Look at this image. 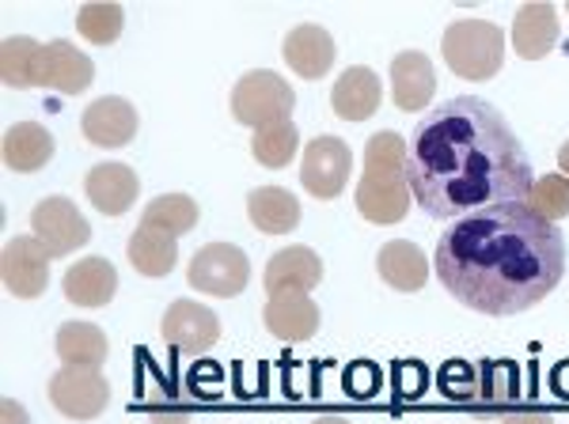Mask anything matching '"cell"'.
<instances>
[{"label": "cell", "instance_id": "6da1fadb", "mask_svg": "<svg viewBox=\"0 0 569 424\" xmlns=\"http://www.w3.org/2000/svg\"><path fill=\"white\" fill-rule=\"evenodd\" d=\"M407 179L418 205L437 220L528 201L531 160L498 107L456 95L429 110L415 129Z\"/></svg>", "mask_w": 569, "mask_h": 424}, {"label": "cell", "instance_id": "7a4b0ae2", "mask_svg": "<svg viewBox=\"0 0 569 424\" xmlns=\"http://www.w3.org/2000/svg\"><path fill=\"white\" fill-rule=\"evenodd\" d=\"M433 270L463 307L479 315H520L558 289L566 239L528 201L493 205L452 220L440 235Z\"/></svg>", "mask_w": 569, "mask_h": 424}, {"label": "cell", "instance_id": "1f68e13d", "mask_svg": "<svg viewBox=\"0 0 569 424\" xmlns=\"http://www.w3.org/2000/svg\"><path fill=\"white\" fill-rule=\"evenodd\" d=\"M122 27H126L122 4H107V0H99V4H84L77 12V31L84 34L88 42H96V46L118 42Z\"/></svg>", "mask_w": 569, "mask_h": 424}, {"label": "cell", "instance_id": "e0dca14e", "mask_svg": "<svg viewBox=\"0 0 569 424\" xmlns=\"http://www.w3.org/2000/svg\"><path fill=\"white\" fill-rule=\"evenodd\" d=\"M88 198L103 216H122V212L133 209L137 193H141V182H137V171L126 168V163H96L84 179Z\"/></svg>", "mask_w": 569, "mask_h": 424}, {"label": "cell", "instance_id": "ab89813d", "mask_svg": "<svg viewBox=\"0 0 569 424\" xmlns=\"http://www.w3.org/2000/svg\"><path fill=\"white\" fill-rule=\"evenodd\" d=\"M311 424H350L346 417H319V421H311Z\"/></svg>", "mask_w": 569, "mask_h": 424}, {"label": "cell", "instance_id": "9c48e42d", "mask_svg": "<svg viewBox=\"0 0 569 424\" xmlns=\"http://www.w3.org/2000/svg\"><path fill=\"white\" fill-rule=\"evenodd\" d=\"M50 402L72 421H91L107 410L110 383L99 367H61L50 380Z\"/></svg>", "mask_w": 569, "mask_h": 424}, {"label": "cell", "instance_id": "484cf974", "mask_svg": "<svg viewBox=\"0 0 569 424\" xmlns=\"http://www.w3.org/2000/svg\"><path fill=\"white\" fill-rule=\"evenodd\" d=\"M176 258H179V246H176V235L160 232V228H149L141 224L130 239V262L133 270L141 276H152V281H160V276H168L176 270Z\"/></svg>", "mask_w": 569, "mask_h": 424}, {"label": "cell", "instance_id": "74e56055", "mask_svg": "<svg viewBox=\"0 0 569 424\" xmlns=\"http://www.w3.org/2000/svg\"><path fill=\"white\" fill-rule=\"evenodd\" d=\"M501 424H555L547 413H505Z\"/></svg>", "mask_w": 569, "mask_h": 424}, {"label": "cell", "instance_id": "ac0fdd59", "mask_svg": "<svg viewBox=\"0 0 569 424\" xmlns=\"http://www.w3.org/2000/svg\"><path fill=\"white\" fill-rule=\"evenodd\" d=\"M380 99H383V84L369 64L346 69L342 77L335 80V91H330V107H335V114L346 118V122H365V118H372L376 110H380Z\"/></svg>", "mask_w": 569, "mask_h": 424}, {"label": "cell", "instance_id": "5bb4252c", "mask_svg": "<svg viewBox=\"0 0 569 424\" xmlns=\"http://www.w3.org/2000/svg\"><path fill=\"white\" fill-rule=\"evenodd\" d=\"M80 129H84V137L96 149H122V144H130L137 137V110L126 99L103 95L84 110Z\"/></svg>", "mask_w": 569, "mask_h": 424}, {"label": "cell", "instance_id": "f35d334b", "mask_svg": "<svg viewBox=\"0 0 569 424\" xmlns=\"http://www.w3.org/2000/svg\"><path fill=\"white\" fill-rule=\"evenodd\" d=\"M558 168H562L566 179H569V141L562 144V149H558Z\"/></svg>", "mask_w": 569, "mask_h": 424}, {"label": "cell", "instance_id": "836d02e7", "mask_svg": "<svg viewBox=\"0 0 569 424\" xmlns=\"http://www.w3.org/2000/svg\"><path fill=\"white\" fill-rule=\"evenodd\" d=\"M440 391L445 398H456V402H471L479 394V367H471L467 361H452L440 367Z\"/></svg>", "mask_w": 569, "mask_h": 424}, {"label": "cell", "instance_id": "9a60e30c", "mask_svg": "<svg viewBox=\"0 0 569 424\" xmlns=\"http://www.w3.org/2000/svg\"><path fill=\"white\" fill-rule=\"evenodd\" d=\"M284 64H289L297 77L305 80H319L330 72V64H335V39H330L327 27L319 23H300L292 27L289 34H284Z\"/></svg>", "mask_w": 569, "mask_h": 424}, {"label": "cell", "instance_id": "3957f363", "mask_svg": "<svg viewBox=\"0 0 569 424\" xmlns=\"http://www.w3.org/2000/svg\"><path fill=\"white\" fill-rule=\"evenodd\" d=\"M407 141L399 133H376L365 144V174L357 182V212L369 224H399L407 216L410 201V179H407Z\"/></svg>", "mask_w": 569, "mask_h": 424}, {"label": "cell", "instance_id": "5b68a950", "mask_svg": "<svg viewBox=\"0 0 569 424\" xmlns=\"http://www.w3.org/2000/svg\"><path fill=\"white\" fill-rule=\"evenodd\" d=\"M292 107H297V95H292L289 80L270 69L247 72L240 84L232 88V114L240 125L262 129V125L289 122Z\"/></svg>", "mask_w": 569, "mask_h": 424}, {"label": "cell", "instance_id": "8992f818", "mask_svg": "<svg viewBox=\"0 0 569 424\" xmlns=\"http://www.w3.org/2000/svg\"><path fill=\"white\" fill-rule=\"evenodd\" d=\"M247 276H251V262L240 246L232 243H213V246H201V251L190 258V270L187 281L190 289L209 292V296H240L247 289Z\"/></svg>", "mask_w": 569, "mask_h": 424}, {"label": "cell", "instance_id": "44dd1931", "mask_svg": "<svg viewBox=\"0 0 569 424\" xmlns=\"http://www.w3.org/2000/svg\"><path fill=\"white\" fill-rule=\"evenodd\" d=\"M61 289H66V300L77 303V307H107L118 292V270L107 258H84V262L69 265Z\"/></svg>", "mask_w": 569, "mask_h": 424}, {"label": "cell", "instance_id": "4fadbf2b", "mask_svg": "<svg viewBox=\"0 0 569 424\" xmlns=\"http://www.w3.org/2000/svg\"><path fill=\"white\" fill-rule=\"evenodd\" d=\"M91 80H96V64H91L69 39L42 42L39 88H50V91H58V95H80Z\"/></svg>", "mask_w": 569, "mask_h": 424}, {"label": "cell", "instance_id": "ffe728a7", "mask_svg": "<svg viewBox=\"0 0 569 424\" xmlns=\"http://www.w3.org/2000/svg\"><path fill=\"white\" fill-rule=\"evenodd\" d=\"M266 330L281 341H308L319 330V307L308 292H278L266 303Z\"/></svg>", "mask_w": 569, "mask_h": 424}, {"label": "cell", "instance_id": "52a82bcc", "mask_svg": "<svg viewBox=\"0 0 569 424\" xmlns=\"http://www.w3.org/2000/svg\"><path fill=\"white\" fill-rule=\"evenodd\" d=\"M350 171L353 152L342 137H316L305 149V160H300V182L319 201H335L350 182Z\"/></svg>", "mask_w": 569, "mask_h": 424}, {"label": "cell", "instance_id": "cb8c5ba5", "mask_svg": "<svg viewBox=\"0 0 569 424\" xmlns=\"http://www.w3.org/2000/svg\"><path fill=\"white\" fill-rule=\"evenodd\" d=\"M376 270L395 292H421L429 281V262L410 239H395V243L380 246L376 254Z\"/></svg>", "mask_w": 569, "mask_h": 424}, {"label": "cell", "instance_id": "8fae6325", "mask_svg": "<svg viewBox=\"0 0 569 424\" xmlns=\"http://www.w3.org/2000/svg\"><path fill=\"white\" fill-rule=\"evenodd\" d=\"M0 270H4V284L12 296L34 300L50 284V251L34 235H16L0 254Z\"/></svg>", "mask_w": 569, "mask_h": 424}, {"label": "cell", "instance_id": "4dcf8cb0", "mask_svg": "<svg viewBox=\"0 0 569 424\" xmlns=\"http://www.w3.org/2000/svg\"><path fill=\"white\" fill-rule=\"evenodd\" d=\"M297 144H300V133H297V125H292V122L262 125V129H254V137H251L254 160H259L262 168H270V171L289 168L292 155H297Z\"/></svg>", "mask_w": 569, "mask_h": 424}, {"label": "cell", "instance_id": "4316f807", "mask_svg": "<svg viewBox=\"0 0 569 424\" xmlns=\"http://www.w3.org/2000/svg\"><path fill=\"white\" fill-rule=\"evenodd\" d=\"M107 334L91 322H66L58 330V356L66 367H99L107 361Z\"/></svg>", "mask_w": 569, "mask_h": 424}, {"label": "cell", "instance_id": "f1b7e54d", "mask_svg": "<svg viewBox=\"0 0 569 424\" xmlns=\"http://www.w3.org/2000/svg\"><path fill=\"white\" fill-rule=\"evenodd\" d=\"M479 405L486 413H509V405L520 398V372L509 361H490L479 372Z\"/></svg>", "mask_w": 569, "mask_h": 424}, {"label": "cell", "instance_id": "f546056e", "mask_svg": "<svg viewBox=\"0 0 569 424\" xmlns=\"http://www.w3.org/2000/svg\"><path fill=\"white\" fill-rule=\"evenodd\" d=\"M141 224L160 228V232L179 239V235H187L190 228H198V205H194V198H187V193H163V198H156L144 205Z\"/></svg>", "mask_w": 569, "mask_h": 424}, {"label": "cell", "instance_id": "d6a6232c", "mask_svg": "<svg viewBox=\"0 0 569 424\" xmlns=\"http://www.w3.org/2000/svg\"><path fill=\"white\" fill-rule=\"evenodd\" d=\"M528 205L547 220L569 216V179L566 174H543L539 182H531Z\"/></svg>", "mask_w": 569, "mask_h": 424}, {"label": "cell", "instance_id": "277c9868", "mask_svg": "<svg viewBox=\"0 0 569 424\" xmlns=\"http://www.w3.org/2000/svg\"><path fill=\"white\" fill-rule=\"evenodd\" d=\"M445 61L463 80H490L505 64V31L490 20H456L445 31Z\"/></svg>", "mask_w": 569, "mask_h": 424}, {"label": "cell", "instance_id": "7402d4cb", "mask_svg": "<svg viewBox=\"0 0 569 424\" xmlns=\"http://www.w3.org/2000/svg\"><path fill=\"white\" fill-rule=\"evenodd\" d=\"M558 46V8L555 4H525L512 20V50L525 61L547 58Z\"/></svg>", "mask_w": 569, "mask_h": 424}, {"label": "cell", "instance_id": "2e32d148", "mask_svg": "<svg viewBox=\"0 0 569 424\" xmlns=\"http://www.w3.org/2000/svg\"><path fill=\"white\" fill-rule=\"evenodd\" d=\"M437 91V72L433 61L418 50H402L399 58L391 61V99L399 110L407 114H418L421 107H429Z\"/></svg>", "mask_w": 569, "mask_h": 424}, {"label": "cell", "instance_id": "30bf717a", "mask_svg": "<svg viewBox=\"0 0 569 424\" xmlns=\"http://www.w3.org/2000/svg\"><path fill=\"white\" fill-rule=\"evenodd\" d=\"M160 334L171 349H176V353L201 356L220 341V319L194 300H176L168 311H163Z\"/></svg>", "mask_w": 569, "mask_h": 424}, {"label": "cell", "instance_id": "e575fe53", "mask_svg": "<svg viewBox=\"0 0 569 424\" xmlns=\"http://www.w3.org/2000/svg\"><path fill=\"white\" fill-rule=\"evenodd\" d=\"M395 383H399V398H418L426 391V364L402 361L399 372H395Z\"/></svg>", "mask_w": 569, "mask_h": 424}, {"label": "cell", "instance_id": "d6986e66", "mask_svg": "<svg viewBox=\"0 0 569 424\" xmlns=\"http://www.w3.org/2000/svg\"><path fill=\"white\" fill-rule=\"evenodd\" d=\"M266 292L278 296V292H311L323 281V258L308 246H284L281 254H273L266 262Z\"/></svg>", "mask_w": 569, "mask_h": 424}, {"label": "cell", "instance_id": "83f0119b", "mask_svg": "<svg viewBox=\"0 0 569 424\" xmlns=\"http://www.w3.org/2000/svg\"><path fill=\"white\" fill-rule=\"evenodd\" d=\"M39 53L42 42L31 34H12L0 46V77L8 88H39Z\"/></svg>", "mask_w": 569, "mask_h": 424}, {"label": "cell", "instance_id": "d590c367", "mask_svg": "<svg viewBox=\"0 0 569 424\" xmlns=\"http://www.w3.org/2000/svg\"><path fill=\"white\" fill-rule=\"evenodd\" d=\"M346 386H350L357 398H365V394H372L380 386V372H376V364H353L350 375H346Z\"/></svg>", "mask_w": 569, "mask_h": 424}, {"label": "cell", "instance_id": "7c38bea8", "mask_svg": "<svg viewBox=\"0 0 569 424\" xmlns=\"http://www.w3.org/2000/svg\"><path fill=\"white\" fill-rule=\"evenodd\" d=\"M137 361H141V375H149V386H137V394H141L144 410H149V417L156 424H187L190 413H194V402H190V391L179 383V375L163 372L160 364H152L149 353H137Z\"/></svg>", "mask_w": 569, "mask_h": 424}, {"label": "cell", "instance_id": "d4e9b609", "mask_svg": "<svg viewBox=\"0 0 569 424\" xmlns=\"http://www.w3.org/2000/svg\"><path fill=\"white\" fill-rule=\"evenodd\" d=\"M0 149H4L8 168L31 174V171H42L46 163L53 160V137H50V129L39 122H16V125H8Z\"/></svg>", "mask_w": 569, "mask_h": 424}, {"label": "cell", "instance_id": "ba28073f", "mask_svg": "<svg viewBox=\"0 0 569 424\" xmlns=\"http://www.w3.org/2000/svg\"><path fill=\"white\" fill-rule=\"evenodd\" d=\"M34 239L50 251V258H69L72 251L88 246L91 224L80 216V209L69 198H46L31 212Z\"/></svg>", "mask_w": 569, "mask_h": 424}, {"label": "cell", "instance_id": "603a6c76", "mask_svg": "<svg viewBox=\"0 0 569 424\" xmlns=\"http://www.w3.org/2000/svg\"><path fill=\"white\" fill-rule=\"evenodd\" d=\"M247 216H251V224L266 235H289V232H297L305 212H300L297 193H289L281 186H259L247 193Z\"/></svg>", "mask_w": 569, "mask_h": 424}, {"label": "cell", "instance_id": "8d00e7d4", "mask_svg": "<svg viewBox=\"0 0 569 424\" xmlns=\"http://www.w3.org/2000/svg\"><path fill=\"white\" fill-rule=\"evenodd\" d=\"M0 424H31V417H27V410L16 398H4L0 402Z\"/></svg>", "mask_w": 569, "mask_h": 424}]
</instances>
